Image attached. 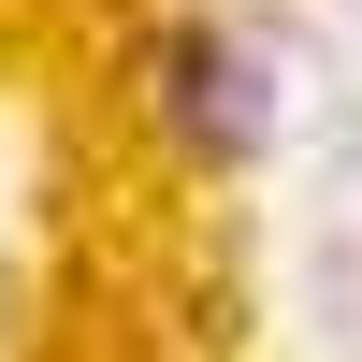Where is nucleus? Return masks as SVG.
Masks as SVG:
<instances>
[{
	"label": "nucleus",
	"instance_id": "f257e3e1",
	"mask_svg": "<svg viewBox=\"0 0 362 362\" xmlns=\"http://www.w3.org/2000/svg\"><path fill=\"white\" fill-rule=\"evenodd\" d=\"M160 116H174V145H189V160H247L276 102H261V58L203 15V29H174V58H160Z\"/></svg>",
	"mask_w": 362,
	"mask_h": 362
}]
</instances>
